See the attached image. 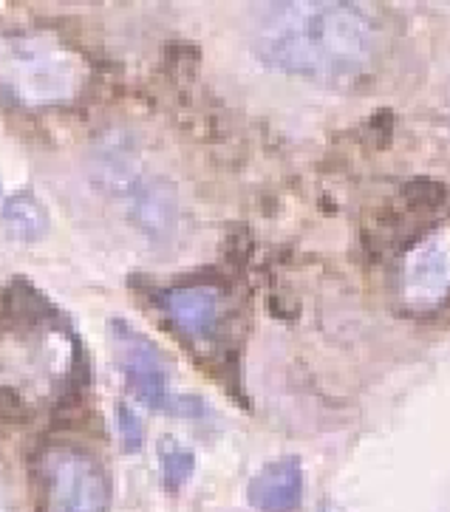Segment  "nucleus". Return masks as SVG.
<instances>
[{"label":"nucleus","instance_id":"f257e3e1","mask_svg":"<svg viewBox=\"0 0 450 512\" xmlns=\"http://www.w3.org/2000/svg\"><path fill=\"white\" fill-rule=\"evenodd\" d=\"M252 49L284 74L351 80L377 51V29L349 3H275L252 26Z\"/></svg>","mask_w":450,"mask_h":512},{"label":"nucleus","instance_id":"6e6552de","mask_svg":"<svg viewBox=\"0 0 450 512\" xmlns=\"http://www.w3.org/2000/svg\"><path fill=\"white\" fill-rule=\"evenodd\" d=\"M0 221L20 241H37L49 230V210L34 193H15L3 201Z\"/></svg>","mask_w":450,"mask_h":512},{"label":"nucleus","instance_id":"423d86ee","mask_svg":"<svg viewBox=\"0 0 450 512\" xmlns=\"http://www.w3.org/2000/svg\"><path fill=\"white\" fill-rule=\"evenodd\" d=\"M159 309L176 329L204 340L213 337L224 323V298L213 286H170L159 295Z\"/></svg>","mask_w":450,"mask_h":512},{"label":"nucleus","instance_id":"39448f33","mask_svg":"<svg viewBox=\"0 0 450 512\" xmlns=\"http://www.w3.org/2000/svg\"><path fill=\"white\" fill-rule=\"evenodd\" d=\"M402 292L414 309H434L450 295V221L431 230L405 255Z\"/></svg>","mask_w":450,"mask_h":512},{"label":"nucleus","instance_id":"1a4fd4ad","mask_svg":"<svg viewBox=\"0 0 450 512\" xmlns=\"http://www.w3.org/2000/svg\"><path fill=\"white\" fill-rule=\"evenodd\" d=\"M159 464H162V481H165V487L176 493L193 476L196 456H193V450L182 447L176 439H162V445H159Z\"/></svg>","mask_w":450,"mask_h":512},{"label":"nucleus","instance_id":"f03ea898","mask_svg":"<svg viewBox=\"0 0 450 512\" xmlns=\"http://www.w3.org/2000/svg\"><path fill=\"white\" fill-rule=\"evenodd\" d=\"M88 80L83 54L60 37L32 29H0V97L20 108L63 105Z\"/></svg>","mask_w":450,"mask_h":512},{"label":"nucleus","instance_id":"20e7f679","mask_svg":"<svg viewBox=\"0 0 450 512\" xmlns=\"http://www.w3.org/2000/svg\"><path fill=\"white\" fill-rule=\"evenodd\" d=\"M40 481L43 512H108V479L85 450L51 447L40 459Z\"/></svg>","mask_w":450,"mask_h":512},{"label":"nucleus","instance_id":"9d476101","mask_svg":"<svg viewBox=\"0 0 450 512\" xmlns=\"http://www.w3.org/2000/svg\"><path fill=\"white\" fill-rule=\"evenodd\" d=\"M117 419H119V436H122V447L128 450V453H134L142 447V436H145V428H142V422H139V416H136L128 405H119L117 408Z\"/></svg>","mask_w":450,"mask_h":512},{"label":"nucleus","instance_id":"9b49d317","mask_svg":"<svg viewBox=\"0 0 450 512\" xmlns=\"http://www.w3.org/2000/svg\"><path fill=\"white\" fill-rule=\"evenodd\" d=\"M0 512H3V510H0Z\"/></svg>","mask_w":450,"mask_h":512},{"label":"nucleus","instance_id":"0eeeda50","mask_svg":"<svg viewBox=\"0 0 450 512\" xmlns=\"http://www.w3.org/2000/svg\"><path fill=\"white\" fill-rule=\"evenodd\" d=\"M247 498L255 512L298 510L300 498H303V470L298 459L286 456L258 470L247 487Z\"/></svg>","mask_w":450,"mask_h":512},{"label":"nucleus","instance_id":"7ed1b4c3","mask_svg":"<svg viewBox=\"0 0 450 512\" xmlns=\"http://www.w3.org/2000/svg\"><path fill=\"white\" fill-rule=\"evenodd\" d=\"M111 340L117 351V363L125 374V385L145 405L165 411L170 416H201L204 402L199 397H182L170 388V365L159 346L134 329L128 320H111Z\"/></svg>","mask_w":450,"mask_h":512}]
</instances>
